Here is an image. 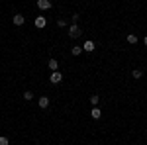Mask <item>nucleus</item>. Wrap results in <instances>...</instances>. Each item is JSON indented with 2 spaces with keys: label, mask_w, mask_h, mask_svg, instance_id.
<instances>
[{
  "label": "nucleus",
  "mask_w": 147,
  "mask_h": 145,
  "mask_svg": "<svg viewBox=\"0 0 147 145\" xmlns=\"http://www.w3.org/2000/svg\"><path fill=\"white\" fill-rule=\"evenodd\" d=\"M37 106H39V108H43V110L49 108V98H47V96H41V98L37 100Z\"/></svg>",
  "instance_id": "obj_5"
},
{
  "label": "nucleus",
  "mask_w": 147,
  "mask_h": 145,
  "mask_svg": "<svg viewBox=\"0 0 147 145\" xmlns=\"http://www.w3.org/2000/svg\"><path fill=\"white\" fill-rule=\"evenodd\" d=\"M71 53H73V55H80V53H82V47H79V45H75V47L71 49Z\"/></svg>",
  "instance_id": "obj_10"
},
{
  "label": "nucleus",
  "mask_w": 147,
  "mask_h": 145,
  "mask_svg": "<svg viewBox=\"0 0 147 145\" xmlns=\"http://www.w3.org/2000/svg\"><path fill=\"white\" fill-rule=\"evenodd\" d=\"M90 116H92V118H94V120H98V118H100V116H102L100 108H98V106H94V108H92V112H90Z\"/></svg>",
  "instance_id": "obj_7"
},
{
  "label": "nucleus",
  "mask_w": 147,
  "mask_h": 145,
  "mask_svg": "<svg viewBox=\"0 0 147 145\" xmlns=\"http://www.w3.org/2000/svg\"><path fill=\"white\" fill-rule=\"evenodd\" d=\"M57 67H59L57 59H49V69H51V71H57Z\"/></svg>",
  "instance_id": "obj_9"
},
{
  "label": "nucleus",
  "mask_w": 147,
  "mask_h": 145,
  "mask_svg": "<svg viewBox=\"0 0 147 145\" xmlns=\"http://www.w3.org/2000/svg\"><path fill=\"white\" fill-rule=\"evenodd\" d=\"M10 141H8V137L6 135H0V145H8Z\"/></svg>",
  "instance_id": "obj_15"
},
{
  "label": "nucleus",
  "mask_w": 147,
  "mask_h": 145,
  "mask_svg": "<svg viewBox=\"0 0 147 145\" xmlns=\"http://www.w3.org/2000/svg\"><path fill=\"white\" fill-rule=\"evenodd\" d=\"M57 26H59V28H65L67 24H65V20H59V22H57Z\"/></svg>",
  "instance_id": "obj_16"
},
{
  "label": "nucleus",
  "mask_w": 147,
  "mask_h": 145,
  "mask_svg": "<svg viewBox=\"0 0 147 145\" xmlns=\"http://www.w3.org/2000/svg\"><path fill=\"white\" fill-rule=\"evenodd\" d=\"M127 43L136 45V43H137V37H136V35H134V34H129V35H127Z\"/></svg>",
  "instance_id": "obj_11"
},
{
  "label": "nucleus",
  "mask_w": 147,
  "mask_h": 145,
  "mask_svg": "<svg viewBox=\"0 0 147 145\" xmlns=\"http://www.w3.org/2000/svg\"><path fill=\"white\" fill-rule=\"evenodd\" d=\"M49 80H51L53 84H57V82H61V80H63V75H61V73H57V71H53V73H51V77H49Z\"/></svg>",
  "instance_id": "obj_2"
},
{
  "label": "nucleus",
  "mask_w": 147,
  "mask_h": 145,
  "mask_svg": "<svg viewBox=\"0 0 147 145\" xmlns=\"http://www.w3.org/2000/svg\"><path fill=\"white\" fill-rule=\"evenodd\" d=\"M131 77H134V78H141V77H143V73H141V71H137V69H136V71L131 73Z\"/></svg>",
  "instance_id": "obj_14"
},
{
  "label": "nucleus",
  "mask_w": 147,
  "mask_h": 145,
  "mask_svg": "<svg viewBox=\"0 0 147 145\" xmlns=\"http://www.w3.org/2000/svg\"><path fill=\"white\" fill-rule=\"evenodd\" d=\"M69 35L73 37V39H77L80 35V28L77 26V24H73V26H69Z\"/></svg>",
  "instance_id": "obj_1"
},
{
  "label": "nucleus",
  "mask_w": 147,
  "mask_h": 145,
  "mask_svg": "<svg viewBox=\"0 0 147 145\" xmlns=\"http://www.w3.org/2000/svg\"><path fill=\"white\" fill-rule=\"evenodd\" d=\"M24 22H26V18H24L22 14H16L14 16V26H24Z\"/></svg>",
  "instance_id": "obj_6"
},
{
  "label": "nucleus",
  "mask_w": 147,
  "mask_h": 145,
  "mask_svg": "<svg viewBox=\"0 0 147 145\" xmlns=\"http://www.w3.org/2000/svg\"><path fill=\"white\" fill-rule=\"evenodd\" d=\"M84 51H94V41H84Z\"/></svg>",
  "instance_id": "obj_8"
},
{
  "label": "nucleus",
  "mask_w": 147,
  "mask_h": 145,
  "mask_svg": "<svg viewBox=\"0 0 147 145\" xmlns=\"http://www.w3.org/2000/svg\"><path fill=\"white\" fill-rule=\"evenodd\" d=\"M143 43H145V47H147V35H145V39H143Z\"/></svg>",
  "instance_id": "obj_17"
},
{
  "label": "nucleus",
  "mask_w": 147,
  "mask_h": 145,
  "mask_svg": "<svg viewBox=\"0 0 147 145\" xmlns=\"http://www.w3.org/2000/svg\"><path fill=\"white\" fill-rule=\"evenodd\" d=\"M37 8L39 10H49L51 8V2L49 0H37Z\"/></svg>",
  "instance_id": "obj_3"
},
{
  "label": "nucleus",
  "mask_w": 147,
  "mask_h": 145,
  "mask_svg": "<svg viewBox=\"0 0 147 145\" xmlns=\"http://www.w3.org/2000/svg\"><path fill=\"white\" fill-rule=\"evenodd\" d=\"M35 26H37V28H39V30H43V28H45V24H47V20L45 18H43V16H37V18H35Z\"/></svg>",
  "instance_id": "obj_4"
},
{
  "label": "nucleus",
  "mask_w": 147,
  "mask_h": 145,
  "mask_svg": "<svg viewBox=\"0 0 147 145\" xmlns=\"http://www.w3.org/2000/svg\"><path fill=\"white\" fill-rule=\"evenodd\" d=\"M98 102H100V98H98L96 94H94V96H90V104H92V106H98Z\"/></svg>",
  "instance_id": "obj_13"
},
{
  "label": "nucleus",
  "mask_w": 147,
  "mask_h": 145,
  "mask_svg": "<svg viewBox=\"0 0 147 145\" xmlns=\"http://www.w3.org/2000/svg\"><path fill=\"white\" fill-rule=\"evenodd\" d=\"M24 98H26V100H32V98H34V92H32V90H26V92H24Z\"/></svg>",
  "instance_id": "obj_12"
}]
</instances>
